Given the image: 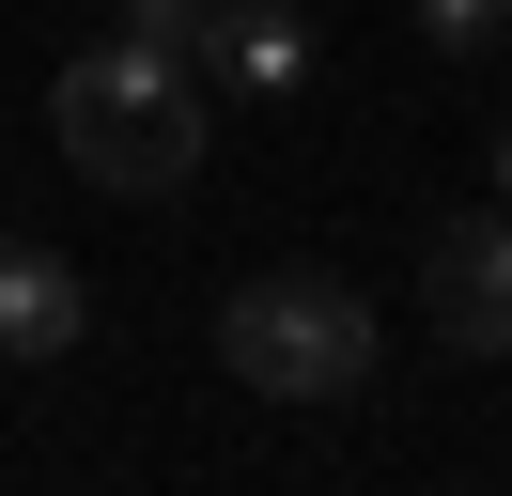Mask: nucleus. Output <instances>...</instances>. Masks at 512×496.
Instances as JSON below:
<instances>
[{
	"label": "nucleus",
	"mask_w": 512,
	"mask_h": 496,
	"mask_svg": "<svg viewBox=\"0 0 512 496\" xmlns=\"http://www.w3.org/2000/svg\"><path fill=\"white\" fill-rule=\"evenodd\" d=\"M109 31H125V47H171V62H202V47H218V0H125Z\"/></svg>",
	"instance_id": "obj_6"
},
{
	"label": "nucleus",
	"mask_w": 512,
	"mask_h": 496,
	"mask_svg": "<svg viewBox=\"0 0 512 496\" xmlns=\"http://www.w3.org/2000/svg\"><path fill=\"white\" fill-rule=\"evenodd\" d=\"M481 171H497V202H512V124H497V140H481Z\"/></svg>",
	"instance_id": "obj_8"
},
{
	"label": "nucleus",
	"mask_w": 512,
	"mask_h": 496,
	"mask_svg": "<svg viewBox=\"0 0 512 496\" xmlns=\"http://www.w3.org/2000/svg\"><path fill=\"white\" fill-rule=\"evenodd\" d=\"M47 140H63L78 186H109V202H187L202 140H218V78L171 47H125V31H94V47L47 78Z\"/></svg>",
	"instance_id": "obj_1"
},
{
	"label": "nucleus",
	"mask_w": 512,
	"mask_h": 496,
	"mask_svg": "<svg viewBox=\"0 0 512 496\" xmlns=\"http://www.w3.org/2000/svg\"><path fill=\"white\" fill-rule=\"evenodd\" d=\"M218 357H233V388H264V403H357L373 388V310L326 264H264V279H233Z\"/></svg>",
	"instance_id": "obj_2"
},
{
	"label": "nucleus",
	"mask_w": 512,
	"mask_h": 496,
	"mask_svg": "<svg viewBox=\"0 0 512 496\" xmlns=\"http://www.w3.org/2000/svg\"><path fill=\"white\" fill-rule=\"evenodd\" d=\"M419 47H435V62H481V47H512V0H419Z\"/></svg>",
	"instance_id": "obj_7"
},
{
	"label": "nucleus",
	"mask_w": 512,
	"mask_h": 496,
	"mask_svg": "<svg viewBox=\"0 0 512 496\" xmlns=\"http://www.w3.org/2000/svg\"><path fill=\"white\" fill-rule=\"evenodd\" d=\"M202 78H233V109H295V93H311V16H295V0H218Z\"/></svg>",
	"instance_id": "obj_5"
},
{
	"label": "nucleus",
	"mask_w": 512,
	"mask_h": 496,
	"mask_svg": "<svg viewBox=\"0 0 512 496\" xmlns=\"http://www.w3.org/2000/svg\"><path fill=\"white\" fill-rule=\"evenodd\" d=\"M419 310L450 357H512V217H435L419 248Z\"/></svg>",
	"instance_id": "obj_3"
},
{
	"label": "nucleus",
	"mask_w": 512,
	"mask_h": 496,
	"mask_svg": "<svg viewBox=\"0 0 512 496\" xmlns=\"http://www.w3.org/2000/svg\"><path fill=\"white\" fill-rule=\"evenodd\" d=\"M78 341H94V279H78L47 233H0V357H16V372H63Z\"/></svg>",
	"instance_id": "obj_4"
}]
</instances>
